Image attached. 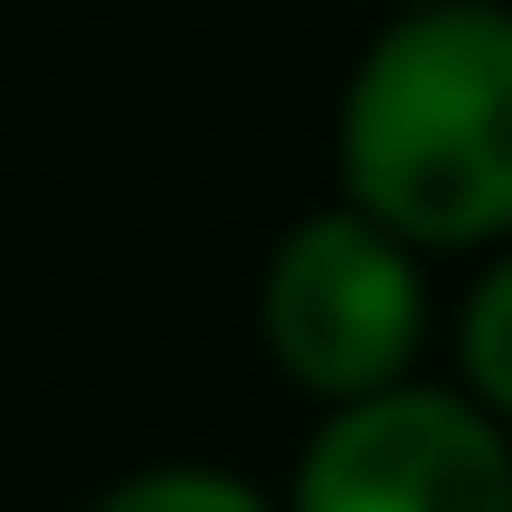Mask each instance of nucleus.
<instances>
[{"label": "nucleus", "instance_id": "1", "mask_svg": "<svg viewBox=\"0 0 512 512\" xmlns=\"http://www.w3.org/2000/svg\"><path fill=\"white\" fill-rule=\"evenodd\" d=\"M332 171L418 256L512 238V0L389 10L332 105Z\"/></svg>", "mask_w": 512, "mask_h": 512}, {"label": "nucleus", "instance_id": "2", "mask_svg": "<svg viewBox=\"0 0 512 512\" xmlns=\"http://www.w3.org/2000/svg\"><path fill=\"white\" fill-rule=\"evenodd\" d=\"M427 323H437V304H427V256L399 247L351 200L304 209V219L266 247V275H256V342H266V361L323 408L418 380Z\"/></svg>", "mask_w": 512, "mask_h": 512}, {"label": "nucleus", "instance_id": "3", "mask_svg": "<svg viewBox=\"0 0 512 512\" xmlns=\"http://www.w3.org/2000/svg\"><path fill=\"white\" fill-rule=\"evenodd\" d=\"M275 512H512V427L456 380H399L323 408Z\"/></svg>", "mask_w": 512, "mask_h": 512}, {"label": "nucleus", "instance_id": "4", "mask_svg": "<svg viewBox=\"0 0 512 512\" xmlns=\"http://www.w3.org/2000/svg\"><path fill=\"white\" fill-rule=\"evenodd\" d=\"M456 389L494 427H512V238L484 247V275L456 304Z\"/></svg>", "mask_w": 512, "mask_h": 512}, {"label": "nucleus", "instance_id": "5", "mask_svg": "<svg viewBox=\"0 0 512 512\" xmlns=\"http://www.w3.org/2000/svg\"><path fill=\"white\" fill-rule=\"evenodd\" d=\"M86 512H275V494H256L228 465H143V475L105 484Z\"/></svg>", "mask_w": 512, "mask_h": 512}, {"label": "nucleus", "instance_id": "6", "mask_svg": "<svg viewBox=\"0 0 512 512\" xmlns=\"http://www.w3.org/2000/svg\"><path fill=\"white\" fill-rule=\"evenodd\" d=\"M389 10H418V0H389Z\"/></svg>", "mask_w": 512, "mask_h": 512}]
</instances>
